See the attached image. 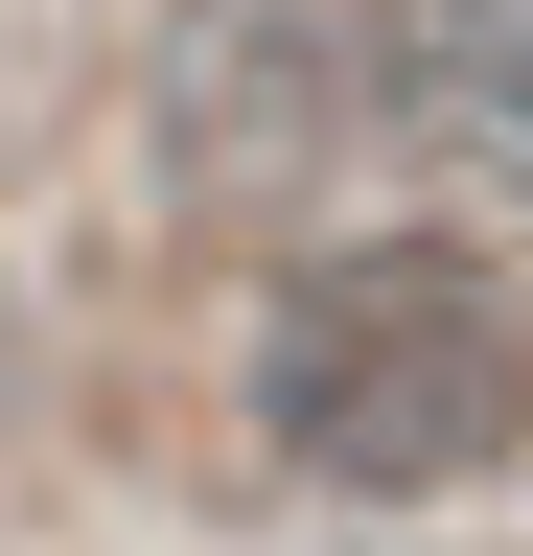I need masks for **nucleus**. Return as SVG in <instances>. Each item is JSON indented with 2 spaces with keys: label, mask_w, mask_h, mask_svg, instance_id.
<instances>
[{
  "label": "nucleus",
  "mask_w": 533,
  "mask_h": 556,
  "mask_svg": "<svg viewBox=\"0 0 533 556\" xmlns=\"http://www.w3.org/2000/svg\"><path fill=\"white\" fill-rule=\"evenodd\" d=\"M255 441H279L302 486H348V510H418V486H487L533 441V302L487 255H441V232H371V255H325L279 348H255Z\"/></svg>",
  "instance_id": "nucleus-1"
},
{
  "label": "nucleus",
  "mask_w": 533,
  "mask_h": 556,
  "mask_svg": "<svg viewBox=\"0 0 533 556\" xmlns=\"http://www.w3.org/2000/svg\"><path fill=\"white\" fill-rule=\"evenodd\" d=\"M371 139H394V0H163L140 163L210 232H302Z\"/></svg>",
  "instance_id": "nucleus-2"
},
{
  "label": "nucleus",
  "mask_w": 533,
  "mask_h": 556,
  "mask_svg": "<svg viewBox=\"0 0 533 556\" xmlns=\"http://www.w3.org/2000/svg\"><path fill=\"white\" fill-rule=\"evenodd\" d=\"M394 116L464 186H533V0H394Z\"/></svg>",
  "instance_id": "nucleus-3"
}]
</instances>
